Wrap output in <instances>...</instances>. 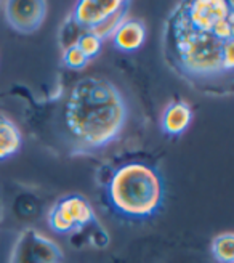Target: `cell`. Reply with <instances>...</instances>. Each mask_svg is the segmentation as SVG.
<instances>
[{
  "label": "cell",
  "instance_id": "obj_1",
  "mask_svg": "<svg viewBox=\"0 0 234 263\" xmlns=\"http://www.w3.org/2000/svg\"><path fill=\"white\" fill-rule=\"evenodd\" d=\"M128 106L122 91L101 77L77 82L64 106V122L81 154L105 149L122 135Z\"/></svg>",
  "mask_w": 234,
  "mask_h": 263
},
{
  "label": "cell",
  "instance_id": "obj_2",
  "mask_svg": "<svg viewBox=\"0 0 234 263\" xmlns=\"http://www.w3.org/2000/svg\"><path fill=\"white\" fill-rule=\"evenodd\" d=\"M234 41V39H231ZM229 41L191 26L178 4L165 26V50L178 72L191 81H215L228 74L223 68V48Z\"/></svg>",
  "mask_w": 234,
  "mask_h": 263
},
{
  "label": "cell",
  "instance_id": "obj_3",
  "mask_svg": "<svg viewBox=\"0 0 234 263\" xmlns=\"http://www.w3.org/2000/svg\"><path fill=\"white\" fill-rule=\"evenodd\" d=\"M106 199L119 217L151 218L164 205V180L159 170L145 162L122 164L106 181Z\"/></svg>",
  "mask_w": 234,
  "mask_h": 263
},
{
  "label": "cell",
  "instance_id": "obj_4",
  "mask_svg": "<svg viewBox=\"0 0 234 263\" xmlns=\"http://www.w3.org/2000/svg\"><path fill=\"white\" fill-rule=\"evenodd\" d=\"M181 8L196 29L213 32L223 41L234 39V7L229 0H196L181 4Z\"/></svg>",
  "mask_w": 234,
  "mask_h": 263
},
{
  "label": "cell",
  "instance_id": "obj_5",
  "mask_svg": "<svg viewBox=\"0 0 234 263\" xmlns=\"http://www.w3.org/2000/svg\"><path fill=\"white\" fill-rule=\"evenodd\" d=\"M63 252L56 242L34 228L24 230L15 242L10 263H61Z\"/></svg>",
  "mask_w": 234,
  "mask_h": 263
},
{
  "label": "cell",
  "instance_id": "obj_6",
  "mask_svg": "<svg viewBox=\"0 0 234 263\" xmlns=\"http://www.w3.org/2000/svg\"><path fill=\"white\" fill-rule=\"evenodd\" d=\"M5 20L13 31L20 34H32L38 31L47 15L45 2H15L10 0L4 5Z\"/></svg>",
  "mask_w": 234,
  "mask_h": 263
},
{
  "label": "cell",
  "instance_id": "obj_7",
  "mask_svg": "<svg viewBox=\"0 0 234 263\" xmlns=\"http://www.w3.org/2000/svg\"><path fill=\"white\" fill-rule=\"evenodd\" d=\"M122 2L119 0H82L77 2L71 13V21L84 31H90L105 20L109 13L117 10Z\"/></svg>",
  "mask_w": 234,
  "mask_h": 263
},
{
  "label": "cell",
  "instance_id": "obj_8",
  "mask_svg": "<svg viewBox=\"0 0 234 263\" xmlns=\"http://www.w3.org/2000/svg\"><path fill=\"white\" fill-rule=\"evenodd\" d=\"M111 41L112 45L124 53L135 51L146 41V26L141 20L127 18L112 34Z\"/></svg>",
  "mask_w": 234,
  "mask_h": 263
},
{
  "label": "cell",
  "instance_id": "obj_9",
  "mask_svg": "<svg viewBox=\"0 0 234 263\" xmlns=\"http://www.w3.org/2000/svg\"><path fill=\"white\" fill-rule=\"evenodd\" d=\"M191 122H192V109L183 100L172 101L164 109L161 117L162 132L168 137H178L181 134H185Z\"/></svg>",
  "mask_w": 234,
  "mask_h": 263
},
{
  "label": "cell",
  "instance_id": "obj_10",
  "mask_svg": "<svg viewBox=\"0 0 234 263\" xmlns=\"http://www.w3.org/2000/svg\"><path fill=\"white\" fill-rule=\"evenodd\" d=\"M56 204L66 212V215L69 217V220L72 221V225L77 230H82L85 227H90L95 223V212L92 209V204H90L84 196L81 194H68L63 196L56 201Z\"/></svg>",
  "mask_w": 234,
  "mask_h": 263
},
{
  "label": "cell",
  "instance_id": "obj_11",
  "mask_svg": "<svg viewBox=\"0 0 234 263\" xmlns=\"http://www.w3.org/2000/svg\"><path fill=\"white\" fill-rule=\"evenodd\" d=\"M23 144V137L18 125L5 116H0V161L15 156Z\"/></svg>",
  "mask_w": 234,
  "mask_h": 263
},
{
  "label": "cell",
  "instance_id": "obj_12",
  "mask_svg": "<svg viewBox=\"0 0 234 263\" xmlns=\"http://www.w3.org/2000/svg\"><path fill=\"white\" fill-rule=\"evenodd\" d=\"M128 10H130V2H125L124 0L119 8L114 10L112 13H109V15L101 23H98L95 28L90 29V32L95 34L96 37H100L103 42H105L106 39H111L112 34L117 31V28H119V26L127 20Z\"/></svg>",
  "mask_w": 234,
  "mask_h": 263
},
{
  "label": "cell",
  "instance_id": "obj_13",
  "mask_svg": "<svg viewBox=\"0 0 234 263\" xmlns=\"http://www.w3.org/2000/svg\"><path fill=\"white\" fill-rule=\"evenodd\" d=\"M212 254L218 263H234V236L222 233L212 241Z\"/></svg>",
  "mask_w": 234,
  "mask_h": 263
},
{
  "label": "cell",
  "instance_id": "obj_14",
  "mask_svg": "<svg viewBox=\"0 0 234 263\" xmlns=\"http://www.w3.org/2000/svg\"><path fill=\"white\" fill-rule=\"evenodd\" d=\"M74 44L81 48V51L88 58V61L96 58L100 55L101 48H103V41L90 31H84L79 37L75 39Z\"/></svg>",
  "mask_w": 234,
  "mask_h": 263
},
{
  "label": "cell",
  "instance_id": "obj_15",
  "mask_svg": "<svg viewBox=\"0 0 234 263\" xmlns=\"http://www.w3.org/2000/svg\"><path fill=\"white\" fill-rule=\"evenodd\" d=\"M48 225L50 228L56 231V233H71L75 231L72 221L69 220V217L66 215V212L55 202L53 207L50 209L48 212Z\"/></svg>",
  "mask_w": 234,
  "mask_h": 263
},
{
  "label": "cell",
  "instance_id": "obj_16",
  "mask_svg": "<svg viewBox=\"0 0 234 263\" xmlns=\"http://www.w3.org/2000/svg\"><path fill=\"white\" fill-rule=\"evenodd\" d=\"M63 63L66 68L79 71V69H84L88 64V58L82 53L81 48L75 44H71L63 51Z\"/></svg>",
  "mask_w": 234,
  "mask_h": 263
}]
</instances>
